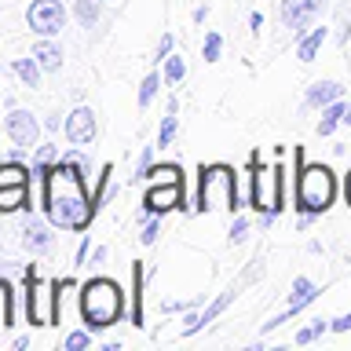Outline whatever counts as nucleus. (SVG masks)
Instances as JSON below:
<instances>
[{
	"mask_svg": "<svg viewBox=\"0 0 351 351\" xmlns=\"http://www.w3.org/2000/svg\"><path fill=\"white\" fill-rule=\"evenodd\" d=\"M44 180V213H48V223L59 230H88L92 219L99 213L95 197L88 194L84 183V165L62 158L59 165H51Z\"/></svg>",
	"mask_w": 351,
	"mask_h": 351,
	"instance_id": "nucleus-1",
	"label": "nucleus"
},
{
	"mask_svg": "<svg viewBox=\"0 0 351 351\" xmlns=\"http://www.w3.org/2000/svg\"><path fill=\"white\" fill-rule=\"evenodd\" d=\"M296 158V213H307V216H322L329 205L337 202V176L329 165H304V154L300 147L293 150Z\"/></svg>",
	"mask_w": 351,
	"mask_h": 351,
	"instance_id": "nucleus-2",
	"label": "nucleus"
},
{
	"mask_svg": "<svg viewBox=\"0 0 351 351\" xmlns=\"http://www.w3.org/2000/svg\"><path fill=\"white\" fill-rule=\"evenodd\" d=\"M81 318L92 333L121 322L125 318V289L114 278H88L81 285Z\"/></svg>",
	"mask_w": 351,
	"mask_h": 351,
	"instance_id": "nucleus-3",
	"label": "nucleus"
},
{
	"mask_svg": "<svg viewBox=\"0 0 351 351\" xmlns=\"http://www.w3.org/2000/svg\"><path fill=\"white\" fill-rule=\"evenodd\" d=\"M197 213H238L241 197H238V172L230 165H202L197 169V197H194Z\"/></svg>",
	"mask_w": 351,
	"mask_h": 351,
	"instance_id": "nucleus-4",
	"label": "nucleus"
},
{
	"mask_svg": "<svg viewBox=\"0 0 351 351\" xmlns=\"http://www.w3.org/2000/svg\"><path fill=\"white\" fill-rule=\"evenodd\" d=\"M249 169H252L249 205L256 208V213H282V197H285V169H282V161L263 165L260 169V158L252 154Z\"/></svg>",
	"mask_w": 351,
	"mask_h": 351,
	"instance_id": "nucleus-5",
	"label": "nucleus"
},
{
	"mask_svg": "<svg viewBox=\"0 0 351 351\" xmlns=\"http://www.w3.org/2000/svg\"><path fill=\"white\" fill-rule=\"evenodd\" d=\"M62 282H44L37 278V263L26 267V318L33 326H55L59 322V289Z\"/></svg>",
	"mask_w": 351,
	"mask_h": 351,
	"instance_id": "nucleus-6",
	"label": "nucleus"
},
{
	"mask_svg": "<svg viewBox=\"0 0 351 351\" xmlns=\"http://www.w3.org/2000/svg\"><path fill=\"white\" fill-rule=\"evenodd\" d=\"M26 22H29L33 33H40V37H55V33L66 26L62 0H33L26 8Z\"/></svg>",
	"mask_w": 351,
	"mask_h": 351,
	"instance_id": "nucleus-7",
	"label": "nucleus"
},
{
	"mask_svg": "<svg viewBox=\"0 0 351 351\" xmlns=\"http://www.w3.org/2000/svg\"><path fill=\"white\" fill-rule=\"evenodd\" d=\"M172 208H183V180L176 183H147L143 194V216H165Z\"/></svg>",
	"mask_w": 351,
	"mask_h": 351,
	"instance_id": "nucleus-8",
	"label": "nucleus"
},
{
	"mask_svg": "<svg viewBox=\"0 0 351 351\" xmlns=\"http://www.w3.org/2000/svg\"><path fill=\"white\" fill-rule=\"evenodd\" d=\"M4 132L11 136V143H15L19 150H33L40 139V121L29 114V110H11V114L4 117Z\"/></svg>",
	"mask_w": 351,
	"mask_h": 351,
	"instance_id": "nucleus-9",
	"label": "nucleus"
},
{
	"mask_svg": "<svg viewBox=\"0 0 351 351\" xmlns=\"http://www.w3.org/2000/svg\"><path fill=\"white\" fill-rule=\"evenodd\" d=\"M322 8H326V0H282V26L293 29V37L300 40L304 29L318 19Z\"/></svg>",
	"mask_w": 351,
	"mask_h": 351,
	"instance_id": "nucleus-10",
	"label": "nucleus"
},
{
	"mask_svg": "<svg viewBox=\"0 0 351 351\" xmlns=\"http://www.w3.org/2000/svg\"><path fill=\"white\" fill-rule=\"evenodd\" d=\"M62 132H66V139H70L73 147H92V143H95V132H99L95 114H92L88 106L70 110V117L62 121Z\"/></svg>",
	"mask_w": 351,
	"mask_h": 351,
	"instance_id": "nucleus-11",
	"label": "nucleus"
},
{
	"mask_svg": "<svg viewBox=\"0 0 351 351\" xmlns=\"http://www.w3.org/2000/svg\"><path fill=\"white\" fill-rule=\"evenodd\" d=\"M315 296H318L315 282H311V278H304V274H300V278L293 282V293H289V304H285V311H282V315H274L271 322H263V333H271V329H278L282 322H289V318H293L296 311H304V307L311 304Z\"/></svg>",
	"mask_w": 351,
	"mask_h": 351,
	"instance_id": "nucleus-12",
	"label": "nucleus"
},
{
	"mask_svg": "<svg viewBox=\"0 0 351 351\" xmlns=\"http://www.w3.org/2000/svg\"><path fill=\"white\" fill-rule=\"evenodd\" d=\"M22 245H26L33 256H44L51 245H55V234H51V227L48 223H40V219H26V230H22Z\"/></svg>",
	"mask_w": 351,
	"mask_h": 351,
	"instance_id": "nucleus-13",
	"label": "nucleus"
},
{
	"mask_svg": "<svg viewBox=\"0 0 351 351\" xmlns=\"http://www.w3.org/2000/svg\"><path fill=\"white\" fill-rule=\"evenodd\" d=\"M29 208V183H0V216Z\"/></svg>",
	"mask_w": 351,
	"mask_h": 351,
	"instance_id": "nucleus-14",
	"label": "nucleus"
},
{
	"mask_svg": "<svg viewBox=\"0 0 351 351\" xmlns=\"http://www.w3.org/2000/svg\"><path fill=\"white\" fill-rule=\"evenodd\" d=\"M337 99H344V84L315 81L311 88H307V95H304V106H329V103H337Z\"/></svg>",
	"mask_w": 351,
	"mask_h": 351,
	"instance_id": "nucleus-15",
	"label": "nucleus"
},
{
	"mask_svg": "<svg viewBox=\"0 0 351 351\" xmlns=\"http://www.w3.org/2000/svg\"><path fill=\"white\" fill-rule=\"evenodd\" d=\"M33 59L40 62L44 73H59L62 70V48L55 40H48V37H40L37 44H33Z\"/></svg>",
	"mask_w": 351,
	"mask_h": 351,
	"instance_id": "nucleus-16",
	"label": "nucleus"
},
{
	"mask_svg": "<svg viewBox=\"0 0 351 351\" xmlns=\"http://www.w3.org/2000/svg\"><path fill=\"white\" fill-rule=\"evenodd\" d=\"M326 37H329V29H326V26H315L311 33H304V37L296 40V59H300V62H315V55L322 51Z\"/></svg>",
	"mask_w": 351,
	"mask_h": 351,
	"instance_id": "nucleus-17",
	"label": "nucleus"
},
{
	"mask_svg": "<svg viewBox=\"0 0 351 351\" xmlns=\"http://www.w3.org/2000/svg\"><path fill=\"white\" fill-rule=\"evenodd\" d=\"M143 282H147V274H143V263H132V326H147L143 322Z\"/></svg>",
	"mask_w": 351,
	"mask_h": 351,
	"instance_id": "nucleus-18",
	"label": "nucleus"
},
{
	"mask_svg": "<svg viewBox=\"0 0 351 351\" xmlns=\"http://www.w3.org/2000/svg\"><path fill=\"white\" fill-rule=\"evenodd\" d=\"M11 70H15V77H19L26 88H37V84H40V73H44L40 62L33 59V55H29V59H11Z\"/></svg>",
	"mask_w": 351,
	"mask_h": 351,
	"instance_id": "nucleus-19",
	"label": "nucleus"
},
{
	"mask_svg": "<svg viewBox=\"0 0 351 351\" xmlns=\"http://www.w3.org/2000/svg\"><path fill=\"white\" fill-rule=\"evenodd\" d=\"M344 110H348V103H329V106H322V117H318V136H333V128L344 121Z\"/></svg>",
	"mask_w": 351,
	"mask_h": 351,
	"instance_id": "nucleus-20",
	"label": "nucleus"
},
{
	"mask_svg": "<svg viewBox=\"0 0 351 351\" xmlns=\"http://www.w3.org/2000/svg\"><path fill=\"white\" fill-rule=\"evenodd\" d=\"M59 161H62L59 147H33V176H44L51 165H59Z\"/></svg>",
	"mask_w": 351,
	"mask_h": 351,
	"instance_id": "nucleus-21",
	"label": "nucleus"
},
{
	"mask_svg": "<svg viewBox=\"0 0 351 351\" xmlns=\"http://www.w3.org/2000/svg\"><path fill=\"white\" fill-rule=\"evenodd\" d=\"M234 296H238V285H230L227 293H219L216 300H213V304L205 307V315H202V329H205L208 322H216V318H219V315H223L227 307H230V300H234Z\"/></svg>",
	"mask_w": 351,
	"mask_h": 351,
	"instance_id": "nucleus-22",
	"label": "nucleus"
},
{
	"mask_svg": "<svg viewBox=\"0 0 351 351\" xmlns=\"http://www.w3.org/2000/svg\"><path fill=\"white\" fill-rule=\"evenodd\" d=\"M161 84H165V77H161L158 70L143 77V84H139V99H136V103H139V110H147V106L154 103V99H158V88H161Z\"/></svg>",
	"mask_w": 351,
	"mask_h": 351,
	"instance_id": "nucleus-23",
	"label": "nucleus"
},
{
	"mask_svg": "<svg viewBox=\"0 0 351 351\" xmlns=\"http://www.w3.org/2000/svg\"><path fill=\"white\" fill-rule=\"evenodd\" d=\"M15 322V289L8 278H0V326Z\"/></svg>",
	"mask_w": 351,
	"mask_h": 351,
	"instance_id": "nucleus-24",
	"label": "nucleus"
},
{
	"mask_svg": "<svg viewBox=\"0 0 351 351\" xmlns=\"http://www.w3.org/2000/svg\"><path fill=\"white\" fill-rule=\"evenodd\" d=\"M161 66H165L161 77H165V84H169V88H176V84H180L183 77H186V62L180 59V55H169V59H165Z\"/></svg>",
	"mask_w": 351,
	"mask_h": 351,
	"instance_id": "nucleus-25",
	"label": "nucleus"
},
{
	"mask_svg": "<svg viewBox=\"0 0 351 351\" xmlns=\"http://www.w3.org/2000/svg\"><path fill=\"white\" fill-rule=\"evenodd\" d=\"M29 172L33 169L19 161H0V183H29Z\"/></svg>",
	"mask_w": 351,
	"mask_h": 351,
	"instance_id": "nucleus-26",
	"label": "nucleus"
},
{
	"mask_svg": "<svg viewBox=\"0 0 351 351\" xmlns=\"http://www.w3.org/2000/svg\"><path fill=\"white\" fill-rule=\"evenodd\" d=\"M73 15H77V22H81L84 29H92L95 22H99V0H77Z\"/></svg>",
	"mask_w": 351,
	"mask_h": 351,
	"instance_id": "nucleus-27",
	"label": "nucleus"
},
{
	"mask_svg": "<svg viewBox=\"0 0 351 351\" xmlns=\"http://www.w3.org/2000/svg\"><path fill=\"white\" fill-rule=\"evenodd\" d=\"M180 110H172L169 106V114H165V121H161V132H158V147H172V139H176V128H180Z\"/></svg>",
	"mask_w": 351,
	"mask_h": 351,
	"instance_id": "nucleus-28",
	"label": "nucleus"
},
{
	"mask_svg": "<svg viewBox=\"0 0 351 351\" xmlns=\"http://www.w3.org/2000/svg\"><path fill=\"white\" fill-rule=\"evenodd\" d=\"M62 348L66 351H88L92 348V329H73V333H66V340H62Z\"/></svg>",
	"mask_w": 351,
	"mask_h": 351,
	"instance_id": "nucleus-29",
	"label": "nucleus"
},
{
	"mask_svg": "<svg viewBox=\"0 0 351 351\" xmlns=\"http://www.w3.org/2000/svg\"><path fill=\"white\" fill-rule=\"evenodd\" d=\"M147 176H150V183H176V180H183L180 165H154Z\"/></svg>",
	"mask_w": 351,
	"mask_h": 351,
	"instance_id": "nucleus-30",
	"label": "nucleus"
},
{
	"mask_svg": "<svg viewBox=\"0 0 351 351\" xmlns=\"http://www.w3.org/2000/svg\"><path fill=\"white\" fill-rule=\"evenodd\" d=\"M219 51H223V37L219 33H205V48H202L205 62H219Z\"/></svg>",
	"mask_w": 351,
	"mask_h": 351,
	"instance_id": "nucleus-31",
	"label": "nucleus"
},
{
	"mask_svg": "<svg viewBox=\"0 0 351 351\" xmlns=\"http://www.w3.org/2000/svg\"><path fill=\"white\" fill-rule=\"evenodd\" d=\"M110 176H114V169L110 165H103L95 176V186H92V197H95V205H103V194H106V186H110Z\"/></svg>",
	"mask_w": 351,
	"mask_h": 351,
	"instance_id": "nucleus-32",
	"label": "nucleus"
},
{
	"mask_svg": "<svg viewBox=\"0 0 351 351\" xmlns=\"http://www.w3.org/2000/svg\"><path fill=\"white\" fill-rule=\"evenodd\" d=\"M249 216H234V223H230V245H241V241L249 238Z\"/></svg>",
	"mask_w": 351,
	"mask_h": 351,
	"instance_id": "nucleus-33",
	"label": "nucleus"
},
{
	"mask_svg": "<svg viewBox=\"0 0 351 351\" xmlns=\"http://www.w3.org/2000/svg\"><path fill=\"white\" fill-rule=\"evenodd\" d=\"M150 169H154V147H143L139 161H136V176H132V180H147Z\"/></svg>",
	"mask_w": 351,
	"mask_h": 351,
	"instance_id": "nucleus-34",
	"label": "nucleus"
},
{
	"mask_svg": "<svg viewBox=\"0 0 351 351\" xmlns=\"http://www.w3.org/2000/svg\"><path fill=\"white\" fill-rule=\"evenodd\" d=\"M158 230H161V216H150L147 223H143L139 241H143V245H154V241H158Z\"/></svg>",
	"mask_w": 351,
	"mask_h": 351,
	"instance_id": "nucleus-35",
	"label": "nucleus"
},
{
	"mask_svg": "<svg viewBox=\"0 0 351 351\" xmlns=\"http://www.w3.org/2000/svg\"><path fill=\"white\" fill-rule=\"evenodd\" d=\"M169 55H172V33H165V37L158 40V59H154V62H165Z\"/></svg>",
	"mask_w": 351,
	"mask_h": 351,
	"instance_id": "nucleus-36",
	"label": "nucleus"
},
{
	"mask_svg": "<svg viewBox=\"0 0 351 351\" xmlns=\"http://www.w3.org/2000/svg\"><path fill=\"white\" fill-rule=\"evenodd\" d=\"M249 29H252V37H260V33H263V15H260V11H252V15H249Z\"/></svg>",
	"mask_w": 351,
	"mask_h": 351,
	"instance_id": "nucleus-37",
	"label": "nucleus"
},
{
	"mask_svg": "<svg viewBox=\"0 0 351 351\" xmlns=\"http://www.w3.org/2000/svg\"><path fill=\"white\" fill-rule=\"evenodd\" d=\"M329 326H333V333H348V329H351V315H340V318H333Z\"/></svg>",
	"mask_w": 351,
	"mask_h": 351,
	"instance_id": "nucleus-38",
	"label": "nucleus"
},
{
	"mask_svg": "<svg viewBox=\"0 0 351 351\" xmlns=\"http://www.w3.org/2000/svg\"><path fill=\"white\" fill-rule=\"evenodd\" d=\"M311 340H318V333H315L311 326H307V329H300V333H296V344H311Z\"/></svg>",
	"mask_w": 351,
	"mask_h": 351,
	"instance_id": "nucleus-39",
	"label": "nucleus"
},
{
	"mask_svg": "<svg viewBox=\"0 0 351 351\" xmlns=\"http://www.w3.org/2000/svg\"><path fill=\"white\" fill-rule=\"evenodd\" d=\"M88 260V238L81 241V245H77V256H73V263H84Z\"/></svg>",
	"mask_w": 351,
	"mask_h": 351,
	"instance_id": "nucleus-40",
	"label": "nucleus"
},
{
	"mask_svg": "<svg viewBox=\"0 0 351 351\" xmlns=\"http://www.w3.org/2000/svg\"><path fill=\"white\" fill-rule=\"evenodd\" d=\"M44 128H48V132H59V114H51L48 121H44Z\"/></svg>",
	"mask_w": 351,
	"mask_h": 351,
	"instance_id": "nucleus-41",
	"label": "nucleus"
},
{
	"mask_svg": "<svg viewBox=\"0 0 351 351\" xmlns=\"http://www.w3.org/2000/svg\"><path fill=\"white\" fill-rule=\"evenodd\" d=\"M344 202L351 205V169H348V176H344Z\"/></svg>",
	"mask_w": 351,
	"mask_h": 351,
	"instance_id": "nucleus-42",
	"label": "nucleus"
},
{
	"mask_svg": "<svg viewBox=\"0 0 351 351\" xmlns=\"http://www.w3.org/2000/svg\"><path fill=\"white\" fill-rule=\"evenodd\" d=\"M106 260V245H99L95 252H92V263H103Z\"/></svg>",
	"mask_w": 351,
	"mask_h": 351,
	"instance_id": "nucleus-43",
	"label": "nucleus"
},
{
	"mask_svg": "<svg viewBox=\"0 0 351 351\" xmlns=\"http://www.w3.org/2000/svg\"><path fill=\"white\" fill-rule=\"evenodd\" d=\"M29 348V337H15V351H26Z\"/></svg>",
	"mask_w": 351,
	"mask_h": 351,
	"instance_id": "nucleus-44",
	"label": "nucleus"
},
{
	"mask_svg": "<svg viewBox=\"0 0 351 351\" xmlns=\"http://www.w3.org/2000/svg\"><path fill=\"white\" fill-rule=\"evenodd\" d=\"M344 125H351V103H348V110H344Z\"/></svg>",
	"mask_w": 351,
	"mask_h": 351,
	"instance_id": "nucleus-45",
	"label": "nucleus"
},
{
	"mask_svg": "<svg viewBox=\"0 0 351 351\" xmlns=\"http://www.w3.org/2000/svg\"><path fill=\"white\" fill-rule=\"evenodd\" d=\"M99 4H103V0H99Z\"/></svg>",
	"mask_w": 351,
	"mask_h": 351,
	"instance_id": "nucleus-46",
	"label": "nucleus"
}]
</instances>
